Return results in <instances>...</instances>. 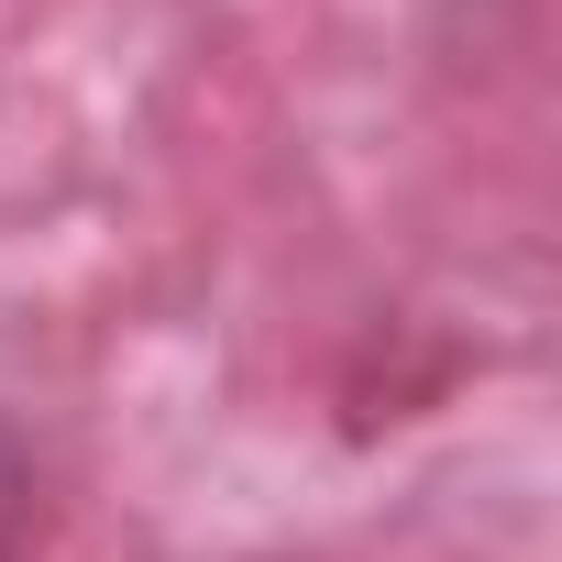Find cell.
<instances>
[{"label": "cell", "instance_id": "6da1fadb", "mask_svg": "<svg viewBox=\"0 0 562 562\" xmlns=\"http://www.w3.org/2000/svg\"><path fill=\"white\" fill-rule=\"evenodd\" d=\"M23 540H34V441L0 419V562H23Z\"/></svg>", "mask_w": 562, "mask_h": 562}]
</instances>
